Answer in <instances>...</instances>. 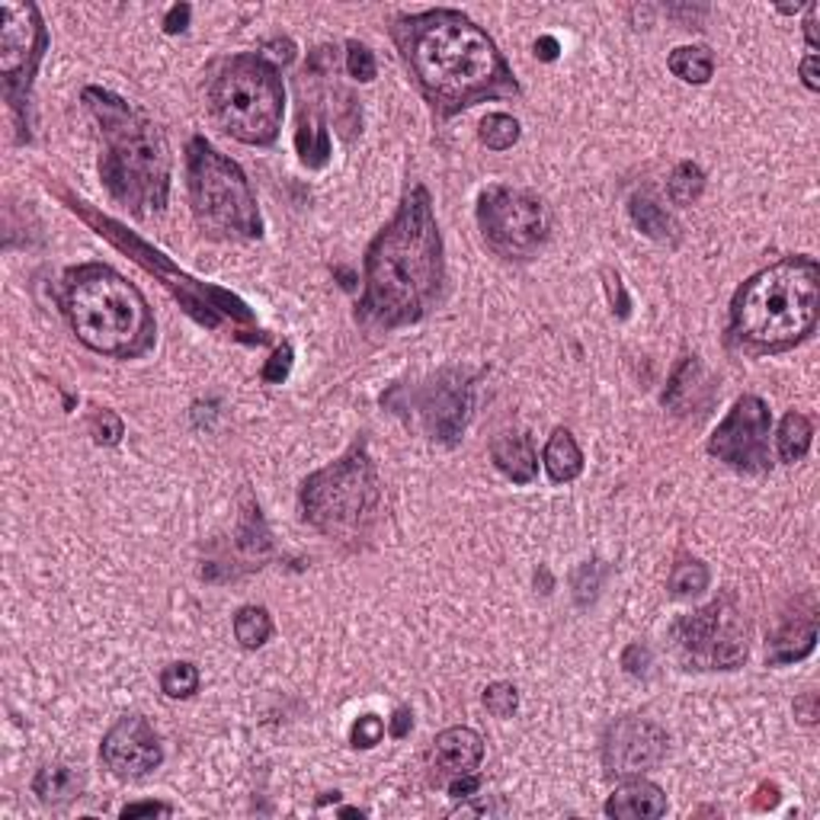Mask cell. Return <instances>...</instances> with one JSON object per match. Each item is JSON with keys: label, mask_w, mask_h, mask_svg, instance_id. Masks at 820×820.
<instances>
[{"label": "cell", "mask_w": 820, "mask_h": 820, "mask_svg": "<svg viewBox=\"0 0 820 820\" xmlns=\"http://www.w3.org/2000/svg\"><path fill=\"white\" fill-rule=\"evenodd\" d=\"M388 33L410 80L440 122L487 100L522 97L520 80L497 42L462 10L398 13Z\"/></svg>", "instance_id": "1"}, {"label": "cell", "mask_w": 820, "mask_h": 820, "mask_svg": "<svg viewBox=\"0 0 820 820\" xmlns=\"http://www.w3.org/2000/svg\"><path fill=\"white\" fill-rule=\"evenodd\" d=\"M443 286L446 251L433 199L423 184H413L366 251L356 321L375 331L417 324L440 301Z\"/></svg>", "instance_id": "2"}, {"label": "cell", "mask_w": 820, "mask_h": 820, "mask_svg": "<svg viewBox=\"0 0 820 820\" xmlns=\"http://www.w3.org/2000/svg\"><path fill=\"white\" fill-rule=\"evenodd\" d=\"M84 103L93 112L103 138L100 180L110 196L135 219L160 215L170 199V145L148 112L132 107L103 87H84Z\"/></svg>", "instance_id": "3"}, {"label": "cell", "mask_w": 820, "mask_h": 820, "mask_svg": "<svg viewBox=\"0 0 820 820\" xmlns=\"http://www.w3.org/2000/svg\"><path fill=\"white\" fill-rule=\"evenodd\" d=\"M820 266L795 254L753 273L731 299L728 336L744 353H783L818 328Z\"/></svg>", "instance_id": "4"}, {"label": "cell", "mask_w": 820, "mask_h": 820, "mask_svg": "<svg viewBox=\"0 0 820 820\" xmlns=\"http://www.w3.org/2000/svg\"><path fill=\"white\" fill-rule=\"evenodd\" d=\"M62 308L75 336L110 359H142L154 346L157 324L135 282L107 263H80L65 273Z\"/></svg>", "instance_id": "5"}, {"label": "cell", "mask_w": 820, "mask_h": 820, "mask_svg": "<svg viewBox=\"0 0 820 820\" xmlns=\"http://www.w3.org/2000/svg\"><path fill=\"white\" fill-rule=\"evenodd\" d=\"M206 100L219 129L234 142L251 148L276 145L286 115V87L279 68L261 52L219 58L209 71Z\"/></svg>", "instance_id": "6"}, {"label": "cell", "mask_w": 820, "mask_h": 820, "mask_svg": "<svg viewBox=\"0 0 820 820\" xmlns=\"http://www.w3.org/2000/svg\"><path fill=\"white\" fill-rule=\"evenodd\" d=\"M299 503L304 522L321 535L336 542L366 539L381 507V485L366 440H353L336 462L308 475Z\"/></svg>", "instance_id": "7"}, {"label": "cell", "mask_w": 820, "mask_h": 820, "mask_svg": "<svg viewBox=\"0 0 820 820\" xmlns=\"http://www.w3.org/2000/svg\"><path fill=\"white\" fill-rule=\"evenodd\" d=\"M187 192L196 224L224 241H257L263 219L247 174L206 135L187 142Z\"/></svg>", "instance_id": "8"}, {"label": "cell", "mask_w": 820, "mask_h": 820, "mask_svg": "<svg viewBox=\"0 0 820 820\" xmlns=\"http://www.w3.org/2000/svg\"><path fill=\"white\" fill-rule=\"evenodd\" d=\"M478 228L487 251L503 261H529L552 231V212L529 189L487 187L478 196Z\"/></svg>", "instance_id": "9"}, {"label": "cell", "mask_w": 820, "mask_h": 820, "mask_svg": "<svg viewBox=\"0 0 820 820\" xmlns=\"http://www.w3.org/2000/svg\"><path fill=\"white\" fill-rule=\"evenodd\" d=\"M746 622L731 594L683 616L673 625L679 657L696 671H738L746 661Z\"/></svg>", "instance_id": "10"}, {"label": "cell", "mask_w": 820, "mask_h": 820, "mask_svg": "<svg viewBox=\"0 0 820 820\" xmlns=\"http://www.w3.org/2000/svg\"><path fill=\"white\" fill-rule=\"evenodd\" d=\"M48 52V30L42 23L36 3L0 0V77L13 112L20 115L30 107V90L38 65Z\"/></svg>", "instance_id": "11"}, {"label": "cell", "mask_w": 820, "mask_h": 820, "mask_svg": "<svg viewBox=\"0 0 820 820\" xmlns=\"http://www.w3.org/2000/svg\"><path fill=\"white\" fill-rule=\"evenodd\" d=\"M773 413L763 398L741 395L709 436V455L741 475H766L773 468Z\"/></svg>", "instance_id": "12"}, {"label": "cell", "mask_w": 820, "mask_h": 820, "mask_svg": "<svg viewBox=\"0 0 820 820\" xmlns=\"http://www.w3.org/2000/svg\"><path fill=\"white\" fill-rule=\"evenodd\" d=\"M667 756V731L651 718H619L602 734V766L609 776L632 779L657 769Z\"/></svg>", "instance_id": "13"}, {"label": "cell", "mask_w": 820, "mask_h": 820, "mask_svg": "<svg viewBox=\"0 0 820 820\" xmlns=\"http://www.w3.org/2000/svg\"><path fill=\"white\" fill-rule=\"evenodd\" d=\"M100 760L119 779H142L164 763V746L145 714H125L107 731Z\"/></svg>", "instance_id": "14"}, {"label": "cell", "mask_w": 820, "mask_h": 820, "mask_svg": "<svg viewBox=\"0 0 820 820\" xmlns=\"http://www.w3.org/2000/svg\"><path fill=\"white\" fill-rule=\"evenodd\" d=\"M420 413L426 420V430L440 443H458L468 413H472V381L462 373H443L436 381L426 385Z\"/></svg>", "instance_id": "15"}, {"label": "cell", "mask_w": 820, "mask_h": 820, "mask_svg": "<svg viewBox=\"0 0 820 820\" xmlns=\"http://www.w3.org/2000/svg\"><path fill=\"white\" fill-rule=\"evenodd\" d=\"M485 760V738L475 728H446L433 741V766L440 776H468Z\"/></svg>", "instance_id": "16"}, {"label": "cell", "mask_w": 820, "mask_h": 820, "mask_svg": "<svg viewBox=\"0 0 820 820\" xmlns=\"http://www.w3.org/2000/svg\"><path fill=\"white\" fill-rule=\"evenodd\" d=\"M602 811L616 820H657L667 815V795L661 785L632 776L606 798Z\"/></svg>", "instance_id": "17"}, {"label": "cell", "mask_w": 820, "mask_h": 820, "mask_svg": "<svg viewBox=\"0 0 820 820\" xmlns=\"http://www.w3.org/2000/svg\"><path fill=\"white\" fill-rule=\"evenodd\" d=\"M490 458L497 472L513 485H532L539 475V455L525 433H500L490 443Z\"/></svg>", "instance_id": "18"}, {"label": "cell", "mask_w": 820, "mask_h": 820, "mask_svg": "<svg viewBox=\"0 0 820 820\" xmlns=\"http://www.w3.org/2000/svg\"><path fill=\"white\" fill-rule=\"evenodd\" d=\"M818 644V619H815V609L808 616H795L788 619L779 632L773 634L769 641V667H783V664H795V661H805Z\"/></svg>", "instance_id": "19"}, {"label": "cell", "mask_w": 820, "mask_h": 820, "mask_svg": "<svg viewBox=\"0 0 820 820\" xmlns=\"http://www.w3.org/2000/svg\"><path fill=\"white\" fill-rule=\"evenodd\" d=\"M84 773L80 766H71V763H48L42 766L33 779V795H36L42 805L48 808H62V805H71L75 798L84 795Z\"/></svg>", "instance_id": "20"}, {"label": "cell", "mask_w": 820, "mask_h": 820, "mask_svg": "<svg viewBox=\"0 0 820 820\" xmlns=\"http://www.w3.org/2000/svg\"><path fill=\"white\" fill-rule=\"evenodd\" d=\"M542 465H545V472H548V478L555 485H570V481L580 478V472H584V452H580L570 430L558 426L548 436V443L542 448Z\"/></svg>", "instance_id": "21"}, {"label": "cell", "mask_w": 820, "mask_h": 820, "mask_svg": "<svg viewBox=\"0 0 820 820\" xmlns=\"http://www.w3.org/2000/svg\"><path fill=\"white\" fill-rule=\"evenodd\" d=\"M629 215H632L634 228L641 234H647L651 241L664 244V247H676L679 244V224L647 196V192H634L629 199Z\"/></svg>", "instance_id": "22"}, {"label": "cell", "mask_w": 820, "mask_h": 820, "mask_svg": "<svg viewBox=\"0 0 820 820\" xmlns=\"http://www.w3.org/2000/svg\"><path fill=\"white\" fill-rule=\"evenodd\" d=\"M811 440H815V423L798 413V410H788L779 423V433H776V446H779V458L785 465H795L808 455L811 448Z\"/></svg>", "instance_id": "23"}, {"label": "cell", "mask_w": 820, "mask_h": 820, "mask_svg": "<svg viewBox=\"0 0 820 820\" xmlns=\"http://www.w3.org/2000/svg\"><path fill=\"white\" fill-rule=\"evenodd\" d=\"M699 381H702V363H699V356H686L679 363V369L673 373L667 391H664V405L676 410V413L696 410L699 408V401H696V385Z\"/></svg>", "instance_id": "24"}, {"label": "cell", "mask_w": 820, "mask_h": 820, "mask_svg": "<svg viewBox=\"0 0 820 820\" xmlns=\"http://www.w3.org/2000/svg\"><path fill=\"white\" fill-rule=\"evenodd\" d=\"M667 65H671L673 77H679L683 84H696V87L709 84L711 75H714V58H711L706 45H679V48H673Z\"/></svg>", "instance_id": "25"}, {"label": "cell", "mask_w": 820, "mask_h": 820, "mask_svg": "<svg viewBox=\"0 0 820 820\" xmlns=\"http://www.w3.org/2000/svg\"><path fill=\"white\" fill-rule=\"evenodd\" d=\"M273 634V619L263 606H241L234 616V638L241 641V647L257 651L269 641Z\"/></svg>", "instance_id": "26"}, {"label": "cell", "mask_w": 820, "mask_h": 820, "mask_svg": "<svg viewBox=\"0 0 820 820\" xmlns=\"http://www.w3.org/2000/svg\"><path fill=\"white\" fill-rule=\"evenodd\" d=\"M520 119H513L510 112H487L478 125V138L490 151H510L520 142Z\"/></svg>", "instance_id": "27"}, {"label": "cell", "mask_w": 820, "mask_h": 820, "mask_svg": "<svg viewBox=\"0 0 820 820\" xmlns=\"http://www.w3.org/2000/svg\"><path fill=\"white\" fill-rule=\"evenodd\" d=\"M667 587L676 599L699 597L702 590H709V567L699 558H679L673 564Z\"/></svg>", "instance_id": "28"}, {"label": "cell", "mask_w": 820, "mask_h": 820, "mask_svg": "<svg viewBox=\"0 0 820 820\" xmlns=\"http://www.w3.org/2000/svg\"><path fill=\"white\" fill-rule=\"evenodd\" d=\"M706 189V170L692 160H679L673 167L671 184H667V196L673 206H692Z\"/></svg>", "instance_id": "29"}, {"label": "cell", "mask_w": 820, "mask_h": 820, "mask_svg": "<svg viewBox=\"0 0 820 820\" xmlns=\"http://www.w3.org/2000/svg\"><path fill=\"white\" fill-rule=\"evenodd\" d=\"M160 689L167 699H189L199 689V671L189 661H177L160 673Z\"/></svg>", "instance_id": "30"}, {"label": "cell", "mask_w": 820, "mask_h": 820, "mask_svg": "<svg viewBox=\"0 0 820 820\" xmlns=\"http://www.w3.org/2000/svg\"><path fill=\"white\" fill-rule=\"evenodd\" d=\"M485 709L494 718H510L513 711L520 709V689L513 683H490L485 689Z\"/></svg>", "instance_id": "31"}, {"label": "cell", "mask_w": 820, "mask_h": 820, "mask_svg": "<svg viewBox=\"0 0 820 820\" xmlns=\"http://www.w3.org/2000/svg\"><path fill=\"white\" fill-rule=\"evenodd\" d=\"M346 71L353 80H359V84H369L378 75V65H375V55L369 45H363V42H356V38H350L346 42Z\"/></svg>", "instance_id": "32"}, {"label": "cell", "mask_w": 820, "mask_h": 820, "mask_svg": "<svg viewBox=\"0 0 820 820\" xmlns=\"http://www.w3.org/2000/svg\"><path fill=\"white\" fill-rule=\"evenodd\" d=\"M122 433H125V426H122V417H119L115 410H93V417H90V436H93L100 446H115V443L122 440Z\"/></svg>", "instance_id": "33"}, {"label": "cell", "mask_w": 820, "mask_h": 820, "mask_svg": "<svg viewBox=\"0 0 820 820\" xmlns=\"http://www.w3.org/2000/svg\"><path fill=\"white\" fill-rule=\"evenodd\" d=\"M602 574H606L602 561H587V564L577 567V574H574V597H577L580 606H587L590 599H597L599 587H602Z\"/></svg>", "instance_id": "34"}, {"label": "cell", "mask_w": 820, "mask_h": 820, "mask_svg": "<svg viewBox=\"0 0 820 820\" xmlns=\"http://www.w3.org/2000/svg\"><path fill=\"white\" fill-rule=\"evenodd\" d=\"M381 738H385V721L378 714H363L350 731V744L356 750H373L381 744Z\"/></svg>", "instance_id": "35"}, {"label": "cell", "mask_w": 820, "mask_h": 820, "mask_svg": "<svg viewBox=\"0 0 820 820\" xmlns=\"http://www.w3.org/2000/svg\"><path fill=\"white\" fill-rule=\"evenodd\" d=\"M292 373V346L289 343H282V346H276V353L269 356V363L263 366V381H269V385H282L286 378Z\"/></svg>", "instance_id": "36"}, {"label": "cell", "mask_w": 820, "mask_h": 820, "mask_svg": "<svg viewBox=\"0 0 820 820\" xmlns=\"http://www.w3.org/2000/svg\"><path fill=\"white\" fill-rule=\"evenodd\" d=\"M602 279H606V296H609L612 311H616L619 318H629V314H632V299H629V292H625V286H622V279H619V273L602 269Z\"/></svg>", "instance_id": "37"}, {"label": "cell", "mask_w": 820, "mask_h": 820, "mask_svg": "<svg viewBox=\"0 0 820 820\" xmlns=\"http://www.w3.org/2000/svg\"><path fill=\"white\" fill-rule=\"evenodd\" d=\"M263 58L269 62V65H289V62H296V42L292 38H269L266 45H263L261 52Z\"/></svg>", "instance_id": "38"}, {"label": "cell", "mask_w": 820, "mask_h": 820, "mask_svg": "<svg viewBox=\"0 0 820 820\" xmlns=\"http://www.w3.org/2000/svg\"><path fill=\"white\" fill-rule=\"evenodd\" d=\"M622 667L632 673V676H644L647 667H651V651L644 644H629L625 654H622Z\"/></svg>", "instance_id": "39"}, {"label": "cell", "mask_w": 820, "mask_h": 820, "mask_svg": "<svg viewBox=\"0 0 820 820\" xmlns=\"http://www.w3.org/2000/svg\"><path fill=\"white\" fill-rule=\"evenodd\" d=\"M189 16H192V7H189V3H174V7L167 10V16H164V33H170V36L184 33L189 26Z\"/></svg>", "instance_id": "40"}, {"label": "cell", "mask_w": 820, "mask_h": 820, "mask_svg": "<svg viewBox=\"0 0 820 820\" xmlns=\"http://www.w3.org/2000/svg\"><path fill=\"white\" fill-rule=\"evenodd\" d=\"M154 815H174V808L170 805H164V801H138V805H125L122 808V818H154Z\"/></svg>", "instance_id": "41"}, {"label": "cell", "mask_w": 820, "mask_h": 820, "mask_svg": "<svg viewBox=\"0 0 820 820\" xmlns=\"http://www.w3.org/2000/svg\"><path fill=\"white\" fill-rule=\"evenodd\" d=\"M478 788H481V776H478V773H468V776H455V779L448 783V795H452V798H472Z\"/></svg>", "instance_id": "42"}, {"label": "cell", "mask_w": 820, "mask_h": 820, "mask_svg": "<svg viewBox=\"0 0 820 820\" xmlns=\"http://www.w3.org/2000/svg\"><path fill=\"white\" fill-rule=\"evenodd\" d=\"M795 718L801 724H815L818 721V692H805L801 699H795Z\"/></svg>", "instance_id": "43"}, {"label": "cell", "mask_w": 820, "mask_h": 820, "mask_svg": "<svg viewBox=\"0 0 820 820\" xmlns=\"http://www.w3.org/2000/svg\"><path fill=\"white\" fill-rule=\"evenodd\" d=\"M818 65H820V55H818V52H811V55H808V58L801 62V68H798V71H801V80H805V87H808V90H815V93L820 90Z\"/></svg>", "instance_id": "44"}, {"label": "cell", "mask_w": 820, "mask_h": 820, "mask_svg": "<svg viewBox=\"0 0 820 820\" xmlns=\"http://www.w3.org/2000/svg\"><path fill=\"white\" fill-rule=\"evenodd\" d=\"M410 728H413V714H410V709H395V714H391V724H388V731H391V738H408L410 734Z\"/></svg>", "instance_id": "45"}, {"label": "cell", "mask_w": 820, "mask_h": 820, "mask_svg": "<svg viewBox=\"0 0 820 820\" xmlns=\"http://www.w3.org/2000/svg\"><path fill=\"white\" fill-rule=\"evenodd\" d=\"M818 16H820V3H808V16H805V38H808V48H811V52H818V45H820Z\"/></svg>", "instance_id": "46"}, {"label": "cell", "mask_w": 820, "mask_h": 820, "mask_svg": "<svg viewBox=\"0 0 820 820\" xmlns=\"http://www.w3.org/2000/svg\"><path fill=\"white\" fill-rule=\"evenodd\" d=\"M756 795H760V798H756V811H766V808H776V805H779V788H776V785L763 783L756 788Z\"/></svg>", "instance_id": "47"}, {"label": "cell", "mask_w": 820, "mask_h": 820, "mask_svg": "<svg viewBox=\"0 0 820 820\" xmlns=\"http://www.w3.org/2000/svg\"><path fill=\"white\" fill-rule=\"evenodd\" d=\"M558 52H561V45L555 36H542L539 42H535V55H539L542 62H555V58H558Z\"/></svg>", "instance_id": "48"}]
</instances>
